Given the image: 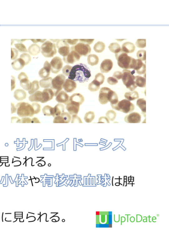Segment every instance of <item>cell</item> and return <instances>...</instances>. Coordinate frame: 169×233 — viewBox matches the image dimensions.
I'll list each match as a JSON object with an SVG mask.
<instances>
[{
  "label": "cell",
  "mask_w": 169,
  "mask_h": 233,
  "mask_svg": "<svg viewBox=\"0 0 169 233\" xmlns=\"http://www.w3.org/2000/svg\"><path fill=\"white\" fill-rule=\"evenodd\" d=\"M41 48L42 55L46 58L53 57L57 53L55 44L49 41H46Z\"/></svg>",
  "instance_id": "cell-5"
},
{
  "label": "cell",
  "mask_w": 169,
  "mask_h": 233,
  "mask_svg": "<svg viewBox=\"0 0 169 233\" xmlns=\"http://www.w3.org/2000/svg\"><path fill=\"white\" fill-rule=\"evenodd\" d=\"M135 109V105L130 101L124 99L119 101L115 110L127 114L133 111Z\"/></svg>",
  "instance_id": "cell-7"
},
{
  "label": "cell",
  "mask_w": 169,
  "mask_h": 233,
  "mask_svg": "<svg viewBox=\"0 0 169 233\" xmlns=\"http://www.w3.org/2000/svg\"><path fill=\"white\" fill-rule=\"evenodd\" d=\"M87 61L88 64L91 66H94L98 64L99 61V58L95 55H90L87 58Z\"/></svg>",
  "instance_id": "cell-30"
},
{
  "label": "cell",
  "mask_w": 169,
  "mask_h": 233,
  "mask_svg": "<svg viewBox=\"0 0 169 233\" xmlns=\"http://www.w3.org/2000/svg\"><path fill=\"white\" fill-rule=\"evenodd\" d=\"M137 57L141 61H146V51L145 50H140L137 53Z\"/></svg>",
  "instance_id": "cell-43"
},
{
  "label": "cell",
  "mask_w": 169,
  "mask_h": 233,
  "mask_svg": "<svg viewBox=\"0 0 169 233\" xmlns=\"http://www.w3.org/2000/svg\"><path fill=\"white\" fill-rule=\"evenodd\" d=\"M53 79L51 77H48L44 79L39 81V85L41 87L44 88L48 89L52 86V82Z\"/></svg>",
  "instance_id": "cell-29"
},
{
  "label": "cell",
  "mask_w": 169,
  "mask_h": 233,
  "mask_svg": "<svg viewBox=\"0 0 169 233\" xmlns=\"http://www.w3.org/2000/svg\"><path fill=\"white\" fill-rule=\"evenodd\" d=\"M137 105L141 109L143 113L146 112V101L144 99H139L137 102Z\"/></svg>",
  "instance_id": "cell-37"
},
{
  "label": "cell",
  "mask_w": 169,
  "mask_h": 233,
  "mask_svg": "<svg viewBox=\"0 0 169 233\" xmlns=\"http://www.w3.org/2000/svg\"><path fill=\"white\" fill-rule=\"evenodd\" d=\"M11 123H21V120L17 117H12L11 118Z\"/></svg>",
  "instance_id": "cell-61"
},
{
  "label": "cell",
  "mask_w": 169,
  "mask_h": 233,
  "mask_svg": "<svg viewBox=\"0 0 169 233\" xmlns=\"http://www.w3.org/2000/svg\"><path fill=\"white\" fill-rule=\"evenodd\" d=\"M53 123H65L62 118L61 115L55 117Z\"/></svg>",
  "instance_id": "cell-53"
},
{
  "label": "cell",
  "mask_w": 169,
  "mask_h": 233,
  "mask_svg": "<svg viewBox=\"0 0 169 233\" xmlns=\"http://www.w3.org/2000/svg\"><path fill=\"white\" fill-rule=\"evenodd\" d=\"M115 57L120 68L127 70L134 69L136 63V59L128 56L127 53L122 51L115 54Z\"/></svg>",
  "instance_id": "cell-2"
},
{
  "label": "cell",
  "mask_w": 169,
  "mask_h": 233,
  "mask_svg": "<svg viewBox=\"0 0 169 233\" xmlns=\"http://www.w3.org/2000/svg\"><path fill=\"white\" fill-rule=\"evenodd\" d=\"M54 93L51 89H46L42 92V103L47 102L53 99Z\"/></svg>",
  "instance_id": "cell-19"
},
{
  "label": "cell",
  "mask_w": 169,
  "mask_h": 233,
  "mask_svg": "<svg viewBox=\"0 0 169 233\" xmlns=\"http://www.w3.org/2000/svg\"><path fill=\"white\" fill-rule=\"evenodd\" d=\"M81 43H83L90 45L94 41V39H81L79 40Z\"/></svg>",
  "instance_id": "cell-55"
},
{
  "label": "cell",
  "mask_w": 169,
  "mask_h": 233,
  "mask_svg": "<svg viewBox=\"0 0 169 233\" xmlns=\"http://www.w3.org/2000/svg\"><path fill=\"white\" fill-rule=\"evenodd\" d=\"M31 123H40V121L39 120V119L36 117H34L32 119V122Z\"/></svg>",
  "instance_id": "cell-64"
},
{
  "label": "cell",
  "mask_w": 169,
  "mask_h": 233,
  "mask_svg": "<svg viewBox=\"0 0 169 233\" xmlns=\"http://www.w3.org/2000/svg\"><path fill=\"white\" fill-rule=\"evenodd\" d=\"M51 65L48 61H46L44 64L43 67L39 71L40 77L42 79H45L49 77L51 73Z\"/></svg>",
  "instance_id": "cell-15"
},
{
  "label": "cell",
  "mask_w": 169,
  "mask_h": 233,
  "mask_svg": "<svg viewBox=\"0 0 169 233\" xmlns=\"http://www.w3.org/2000/svg\"><path fill=\"white\" fill-rule=\"evenodd\" d=\"M17 109L12 103H11V114L16 112Z\"/></svg>",
  "instance_id": "cell-63"
},
{
  "label": "cell",
  "mask_w": 169,
  "mask_h": 233,
  "mask_svg": "<svg viewBox=\"0 0 169 233\" xmlns=\"http://www.w3.org/2000/svg\"><path fill=\"white\" fill-rule=\"evenodd\" d=\"M28 51L30 55L35 56L39 54L41 51V48L38 45L33 44L29 47Z\"/></svg>",
  "instance_id": "cell-28"
},
{
  "label": "cell",
  "mask_w": 169,
  "mask_h": 233,
  "mask_svg": "<svg viewBox=\"0 0 169 233\" xmlns=\"http://www.w3.org/2000/svg\"><path fill=\"white\" fill-rule=\"evenodd\" d=\"M95 117V115L94 112L91 111H89L86 113L84 119L86 122L90 123L94 120Z\"/></svg>",
  "instance_id": "cell-38"
},
{
  "label": "cell",
  "mask_w": 169,
  "mask_h": 233,
  "mask_svg": "<svg viewBox=\"0 0 169 233\" xmlns=\"http://www.w3.org/2000/svg\"><path fill=\"white\" fill-rule=\"evenodd\" d=\"M31 40L34 43H37L38 42L43 43L46 40V39H31Z\"/></svg>",
  "instance_id": "cell-62"
},
{
  "label": "cell",
  "mask_w": 169,
  "mask_h": 233,
  "mask_svg": "<svg viewBox=\"0 0 169 233\" xmlns=\"http://www.w3.org/2000/svg\"><path fill=\"white\" fill-rule=\"evenodd\" d=\"M29 100L31 102H40L42 103V92L37 91L29 97Z\"/></svg>",
  "instance_id": "cell-26"
},
{
  "label": "cell",
  "mask_w": 169,
  "mask_h": 233,
  "mask_svg": "<svg viewBox=\"0 0 169 233\" xmlns=\"http://www.w3.org/2000/svg\"><path fill=\"white\" fill-rule=\"evenodd\" d=\"M135 46L133 43L130 42H126L122 46V51L126 53H132L135 50Z\"/></svg>",
  "instance_id": "cell-24"
},
{
  "label": "cell",
  "mask_w": 169,
  "mask_h": 233,
  "mask_svg": "<svg viewBox=\"0 0 169 233\" xmlns=\"http://www.w3.org/2000/svg\"><path fill=\"white\" fill-rule=\"evenodd\" d=\"M69 95L66 92L62 91L57 95L56 100L58 103L67 105L69 102Z\"/></svg>",
  "instance_id": "cell-18"
},
{
  "label": "cell",
  "mask_w": 169,
  "mask_h": 233,
  "mask_svg": "<svg viewBox=\"0 0 169 233\" xmlns=\"http://www.w3.org/2000/svg\"><path fill=\"white\" fill-rule=\"evenodd\" d=\"M66 77L63 74L59 75L52 80L50 89L53 91L55 96H56L62 89Z\"/></svg>",
  "instance_id": "cell-6"
},
{
  "label": "cell",
  "mask_w": 169,
  "mask_h": 233,
  "mask_svg": "<svg viewBox=\"0 0 169 233\" xmlns=\"http://www.w3.org/2000/svg\"><path fill=\"white\" fill-rule=\"evenodd\" d=\"M81 57L76 52L71 51L67 56L63 57V60L67 64H73L79 61Z\"/></svg>",
  "instance_id": "cell-12"
},
{
  "label": "cell",
  "mask_w": 169,
  "mask_h": 233,
  "mask_svg": "<svg viewBox=\"0 0 169 233\" xmlns=\"http://www.w3.org/2000/svg\"><path fill=\"white\" fill-rule=\"evenodd\" d=\"M14 46L20 52H28L26 46L23 44H16L14 45Z\"/></svg>",
  "instance_id": "cell-46"
},
{
  "label": "cell",
  "mask_w": 169,
  "mask_h": 233,
  "mask_svg": "<svg viewBox=\"0 0 169 233\" xmlns=\"http://www.w3.org/2000/svg\"><path fill=\"white\" fill-rule=\"evenodd\" d=\"M16 79L14 76H11V91H12L16 87L15 85Z\"/></svg>",
  "instance_id": "cell-59"
},
{
  "label": "cell",
  "mask_w": 169,
  "mask_h": 233,
  "mask_svg": "<svg viewBox=\"0 0 169 233\" xmlns=\"http://www.w3.org/2000/svg\"><path fill=\"white\" fill-rule=\"evenodd\" d=\"M106 116L109 120L113 121L116 118L117 114L115 111L113 110H109L106 113Z\"/></svg>",
  "instance_id": "cell-42"
},
{
  "label": "cell",
  "mask_w": 169,
  "mask_h": 233,
  "mask_svg": "<svg viewBox=\"0 0 169 233\" xmlns=\"http://www.w3.org/2000/svg\"><path fill=\"white\" fill-rule=\"evenodd\" d=\"M21 122L22 123H30L32 122V119L28 117H24L22 118Z\"/></svg>",
  "instance_id": "cell-60"
},
{
  "label": "cell",
  "mask_w": 169,
  "mask_h": 233,
  "mask_svg": "<svg viewBox=\"0 0 169 233\" xmlns=\"http://www.w3.org/2000/svg\"><path fill=\"white\" fill-rule=\"evenodd\" d=\"M113 66V63L112 60L106 59L102 63L100 66V70L102 73H107L112 70Z\"/></svg>",
  "instance_id": "cell-16"
},
{
  "label": "cell",
  "mask_w": 169,
  "mask_h": 233,
  "mask_svg": "<svg viewBox=\"0 0 169 233\" xmlns=\"http://www.w3.org/2000/svg\"><path fill=\"white\" fill-rule=\"evenodd\" d=\"M19 52L18 50L15 48H11V59L12 60H14L18 57Z\"/></svg>",
  "instance_id": "cell-49"
},
{
  "label": "cell",
  "mask_w": 169,
  "mask_h": 233,
  "mask_svg": "<svg viewBox=\"0 0 169 233\" xmlns=\"http://www.w3.org/2000/svg\"><path fill=\"white\" fill-rule=\"evenodd\" d=\"M123 76V73L120 72V71H116L115 72L113 75V77L116 79L118 80H120L122 79Z\"/></svg>",
  "instance_id": "cell-54"
},
{
  "label": "cell",
  "mask_w": 169,
  "mask_h": 233,
  "mask_svg": "<svg viewBox=\"0 0 169 233\" xmlns=\"http://www.w3.org/2000/svg\"><path fill=\"white\" fill-rule=\"evenodd\" d=\"M108 83L111 85H115L118 83L117 80L113 77H110L107 79Z\"/></svg>",
  "instance_id": "cell-51"
},
{
  "label": "cell",
  "mask_w": 169,
  "mask_h": 233,
  "mask_svg": "<svg viewBox=\"0 0 169 233\" xmlns=\"http://www.w3.org/2000/svg\"><path fill=\"white\" fill-rule=\"evenodd\" d=\"M60 115L62 118L65 123H68L71 122L72 119L71 116L68 113L64 112Z\"/></svg>",
  "instance_id": "cell-44"
},
{
  "label": "cell",
  "mask_w": 169,
  "mask_h": 233,
  "mask_svg": "<svg viewBox=\"0 0 169 233\" xmlns=\"http://www.w3.org/2000/svg\"><path fill=\"white\" fill-rule=\"evenodd\" d=\"M108 48L111 51L115 54L118 53L122 51L120 45L117 43L111 44L108 46Z\"/></svg>",
  "instance_id": "cell-34"
},
{
  "label": "cell",
  "mask_w": 169,
  "mask_h": 233,
  "mask_svg": "<svg viewBox=\"0 0 169 233\" xmlns=\"http://www.w3.org/2000/svg\"><path fill=\"white\" fill-rule=\"evenodd\" d=\"M125 98L129 101H132L139 98L138 93L136 91L126 92L124 95Z\"/></svg>",
  "instance_id": "cell-33"
},
{
  "label": "cell",
  "mask_w": 169,
  "mask_h": 233,
  "mask_svg": "<svg viewBox=\"0 0 169 233\" xmlns=\"http://www.w3.org/2000/svg\"><path fill=\"white\" fill-rule=\"evenodd\" d=\"M123 76L122 81L127 88L129 89L132 91L135 90L137 87L135 83V76L133 74L135 71L124 69L123 71Z\"/></svg>",
  "instance_id": "cell-3"
},
{
  "label": "cell",
  "mask_w": 169,
  "mask_h": 233,
  "mask_svg": "<svg viewBox=\"0 0 169 233\" xmlns=\"http://www.w3.org/2000/svg\"><path fill=\"white\" fill-rule=\"evenodd\" d=\"M68 44L72 45L76 44L78 41V39H65Z\"/></svg>",
  "instance_id": "cell-58"
},
{
  "label": "cell",
  "mask_w": 169,
  "mask_h": 233,
  "mask_svg": "<svg viewBox=\"0 0 169 233\" xmlns=\"http://www.w3.org/2000/svg\"><path fill=\"white\" fill-rule=\"evenodd\" d=\"M20 85L25 90L30 91L32 86V83L28 79H24L20 81Z\"/></svg>",
  "instance_id": "cell-31"
},
{
  "label": "cell",
  "mask_w": 169,
  "mask_h": 233,
  "mask_svg": "<svg viewBox=\"0 0 169 233\" xmlns=\"http://www.w3.org/2000/svg\"><path fill=\"white\" fill-rule=\"evenodd\" d=\"M72 123H82L81 118L77 115H72Z\"/></svg>",
  "instance_id": "cell-52"
},
{
  "label": "cell",
  "mask_w": 169,
  "mask_h": 233,
  "mask_svg": "<svg viewBox=\"0 0 169 233\" xmlns=\"http://www.w3.org/2000/svg\"><path fill=\"white\" fill-rule=\"evenodd\" d=\"M50 64L51 72L53 74H57L59 73L62 68V60L59 57H54L52 60Z\"/></svg>",
  "instance_id": "cell-10"
},
{
  "label": "cell",
  "mask_w": 169,
  "mask_h": 233,
  "mask_svg": "<svg viewBox=\"0 0 169 233\" xmlns=\"http://www.w3.org/2000/svg\"><path fill=\"white\" fill-rule=\"evenodd\" d=\"M146 66L142 61L139 59H136V63L133 70H137V73L139 75H142L146 72Z\"/></svg>",
  "instance_id": "cell-21"
},
{
  "label": "cell",
  "mask_w": 169,
  "mask_h": 233,
  "mask_svg": "<svg viewBox=\"0 0 169 233\" xmlns=\"http://www.w3.org/2000/svg\"><path fill=\"white\" fill-rule=\"evenodd\" d=\"M71 51L76 52L81 57L86 56L91 52V49L89 45L80 42L72 46Z\"/></svg>",
  "instance_id": "cell-8"
},
{
  "label": "cell",
  "mask_w": 169,
  "mask_h": 233,
  "mask_svg": "<svg viewBox=\"0 0 169 233\" xmlns=\"http://www.w3.org/2000/svg\"><path fill=\"white\" fill-rule=\"evenodd\" d=\"M25 65V63L24 61L21 58L17 59L11 63L12 68L16 71L22 70L24 68Z\"/></svg>",
  "instance_id": "cell-23"
},
{
  "label": "cell",
  "mask_w": 169,
  "mask_h": 233,
  "mask_svg": "<svg viewBox=\"0 0 169 233\" xmlns=\"http://www.w3.org/2000/svg\"><path fill=\"white\" fill-rule=\"evenodd\" d=\"M112 90L110 88L104 87L102 88L99 93L98 100L99 102L102 104H105L109 102V94Z\"/></svg>",
  "instance_id": "cell-11"
},
{
  "label": "cell",
  "mask_w": 169,
  "mask_h": 233,
  "mask_svg": "<svg viewBox=\"0 0 169 233\" xmlns=\"http://www.w3.org/2000/svg\"><path fill=\"white\" fill-rule=\"evenodd\" d=\"M84 97L82 95L79 93H75L73 94L70 97L69 101H72L81 105L84 101Z\"/></svg>",
  "instance_id": "cell-27"
},
{
  "label": "cell",
  "mask_w": 169,
  "mask_h": 233,
  "mask_svg": "<svg viewBox=\"0 0 169 233\" xmlns=\"http://www.w3.org/2000/svg\"><path fill=\"white\" fill-rule=\"evenodd\" d=\"M32 105L34 110V114H38L41 110L40 105L37 103H33Z\"/></svg>",
  "instance_id": "cell-50"
},
{
  "label": "cell",
  "mask_w": 169,
  "mask_h": 233,
  "mask_svg": "<svg viewBox=\"0 0 169 233\" xmlns=\"http://www.w3.org/2000/svg\"><path fill=\"white\" fill-rule=\"evenodd\" d=\"M72 68V67L70 66L66 65L62 70L63 74L66 76H69Z\"/></svg>",
  "instance_id": "cell-48"
},
{
  "label": "cell",
  "mask_w": 169,
  "mask_h": 233,
  "mask_svg": "<svg viewBox=\"0 0 169 233\" xmlns=\"http://www.w3.org/2000/svg\"><path fill=\"white\" fill-rule=\"evenodd\" d=\"M91 76V71L88 66L84 64L80 63L72 67L68 79L82 83L88 81Z\"/></svg>",
  "instance_id": "cell-1"
},
{
  "label": "cell",
  "mask_w": 169,
  "mask_h": 233,
  "mask_svg": "<svg viewBox=\"0 0 169 233\" xmlns=\"http://www.w3.org/2000/svg\"><path fill=\"white\" fill-rule=\"evenodd\" d=\"M14 97L17 100L22 101L26 98L27 94L23 90L18 89L15 91L14 93Z\"/></svg>",
  "instance_id": "cell-25"
},
{
  "label": "cell",
  "mask_w": 169,
  "mask_h": 233,
  "mask_svg": "<svg viewBox=\"0 0 169 233\" xmlns=\"http://www.w3.org/2000/svg\"><path fill=\"white\" fill-rule=\"evenodd\" d=\"M77 87V83L75 81L69 79L66 80L63 88L67 93L73 92Z\"/></svg>",
  "instance_id": "cell-17"
},
{
  "label": "cell",
  "mask_w": 169,
  "mask_h": 233,
  "mask_svg": "<svg viewBox=\"0 0 169 233\" xmlns=\"http://www.w3.org/2000/svg\"><path fill=\"white\" fill-rule=\"evenodd\" d=\"M20 58L22 59L25 63V65H28L31 62L32 58L31 56L27 53H23L20 56Z\"/></svg>",
  "instance_id": "cell-40"
},
{
  "label": "cell",
  "mask_w": 169,
  "mask_h": 233,
  "mask_svg": "<svg viewBox=\"0 0 169 233\" xmlns=\"http://www.w3.org/2000/svg\"><path fill=\"white\" fill-rule=\"evenodd\" d=\"M98 123H109V119L107 117H101L99 118Z\"/></svg>",
  "instance_id": "cell-56"
},
{
  "label": "cell",
  "mask_w": 169,
  "mask_h": 233,
  "mask_svg": "<svg viewBox=\"0 0 169 233\" xmlns=\"http://www.w3.org/2000/svg\"><path fill=\"white\" fill-rule=\"evenodd\" d=\"M53 108V107L49 105L45 106L42 109V112L43 114L46 116H52Z\"/></svg>",
  "instance_id": "cell-41"
},
{
  "label": "cell",
  "mask_w": 169,
  "mask_h": 233,
  "mask_svg": "<svg viewBox=\"0 0 169 233\" xmlns=\"http://www.w3.org/2000/svg\"><path fill=\"white\" fill-rule=\"evenodd\" d=\"M16 107L17 115L20 117H32L34 114L32 105L28 103H19L17 104Z\"/></svg>",
  "instance_id": "cell-4"
},
{
  "label": "cell",
  "mask_w": 169,
  "mask_h": 233,
  "mask_svg": "<svg viewBox=\"0 0 169 233\" xmlns=\"http://www.w3.org/2000/svg\"><path fill=\"white\" fill-rule=\"evenodd\" d=\"M65 110V106L63 104H59L53 108L52 116L54 118L60 115Z\"/></svg>",
  "instance_id": "cell-22"
},
{
  "label": "cell",
  "mask_w": 169,
  "mask_h": 233,
  "mask_svg": "<svg viewBox=\"0 0 169 233\" xmlns=\"http://www.w3.org/2000/svg\"><path fill=\"white\" fill-rule=\"evenodd\" d=\"M40 88L39 82L37 80L33 81L32 83L31 89L28 91L29 94L32 95L37 91Z\"/></svg>",
  "instance_id": "cell-39"
},
{
  "label": "cell",
  "mask_w": 169,
  "mask_h": 233,
  "mask_svg": "<svg viewBox=\"0 0 169 233\" xmlns=\"http://www.w3.org/2000/svg\"><path fill=\"white\" fill-rule=\"evenodd\" d=\"M135 83L137 86L141 88H144L146 85V78L141 76H135Z\"/></svg>",
  "instance_id": "cell-32"
},
{
  "label": "cell",
  "mask_w": 169,
  "mask_h": 233,
  "mask_svg": "<svg viewBox=\"0 0 169 233\" xmlns=\"http://www.w3.org/2000/svg\"><path fill=\"white\" fill-rule=\"evenodd\" d=\"M105 77L102 74L99 73L95 76V80L97 81L101 85H102L104 82Z\"/></svg>",
  "instance_id": "cell-47"
},
{
  "label": "cell",
  "mask_w": 169,
  "mask_h": 233,
  "mask_svg": "<svg viewBox=\"0 0 169 233\" xmlns=\"http://www.w3.org/2000/svg\"><path fill=\"white\" fill-rule=\"evenodd\" d=\"M106 45L103 42L98 41L94 45V50L97 53H101L105 49Z\"/></svg>",
  "instance_id": "cell-35"
},
{
  "label": "cell",
  "mask_w": 169,
  "mask_h": 233,
  "mask_svg": "<svg viewBox=\"0 0 169 233\" xmlns=\"http://www.w3.org/2000/svg\"><path fill=\"white\" fill-rule=\"evenodd\" d=\"M18 78L20 81L24 79H28V77L26 73L23 72L19 75Z\"/></svg>",
  "instance_id": "cell-57"
},
{
  "label": "cell",
  "mask_w": 169,
  "mask_h": 233,
  "mask_svg": "<svg viewBox=\"0 0 169 233\" xmlns=\"http://www.w3.org/2000/svg\"><path fill=\"white\" fill-rule=\"evenodd\" d=\"M56 46L58 49V52L63 57L67 56L70 52L69 46L65 39L57 40Z\"/></svg>",
  "instance_id": "cell-9"
},
{
  "label": "cell",
  "mask_w": 169,
  "mask_h": 233,
  "mask_svg": "<svg viewBox=\"0 0 169 233\" xmlns=\"http://www.w3.org/2000/svg\"><path fill=\"white\" fill-rule=\"evenodd\" d=\"M108 100L112 108L115 109L119 102L117 95L115 92L112 90L109 93Z\"/></svg>",
  "instance_id": "cell-20"
},
{
  "label": "cell",
  "mask_w": 169,
  "mask_h": 233,
  "mask_svg": "<svg viewBox=\"0 0 169 233\" xmlns=\"http://www.w3.org/2000/svg\"><path fill=\"white\" fill-rule=\"evenodd\" d=\"M136 44L139 48H144L146 46V40L145 39H137Z\"/></svg>",
  "instance_id": "cell-45"
},
{
  "label": "cell",
  "mask_w": 169,
  "mask_h": 233,
  "mask_svg": "<svg viewBox=\"0 0 169 233\" xmlns=\"http://www.w3.org/2000/svg\"><path fill=\"white\" fill-rule=\"evenodd\" d=\"M141 116L137 112H133L126 115L124 118L125 122L128 123H139L141 121Z\"/></svg>",
  "instance_id": "cell-13"
},
{
  "label": "cell",
  "mask_w": 169,
  "mask_h": 233,
  "mask_svg": "<svg viewBox=\"0 0 169 233\" xmlns=\"http://www.w3.org/2000/svg\"><path fill=\"white\" fill-rule=\"evenodd\" d=\"M80 105L74 101H69V103L66 105V109L70 114L77 115L80 110Z\"/></svg>",
  "instance_id": "cell-14"
},
{
  "label": "cell",
  "mask_w": 169,
  "mask_h": 233,
  "mask_svg": "<svg viewBox=\"0 0 169 233\" xmlns=\"http://www.w3.org/2000/svg\"><path fill=\"white\" fill-rule=\"evenodd\" d=\"M100 84L94 80L89 84L88 89L91 92H96L100 89Z\"/></svg>",
  "instance_id": "cell-36"
}]
</instances>
